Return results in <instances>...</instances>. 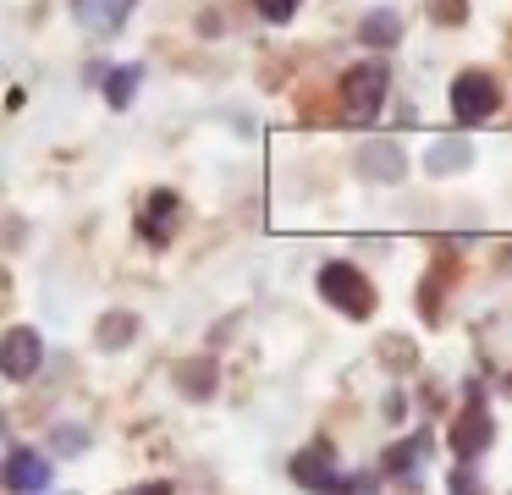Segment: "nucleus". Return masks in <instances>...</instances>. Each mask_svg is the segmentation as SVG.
Instances as JSON below:
<instances>
[{
	"instance_id": "nucleus-1",
	"label": "nucleus",
	"mask_w": 512,
	"mask_h": 495,
	"mask_svg": "<svg viewBox=\"0 0 512 495\" xmlns=\"http://www.w3.org/2000/svg\"><path fill=\"white\" fill-rule=\"evenodd\" d=\"M320 297L336 308V314H347V319L375 314V286H369V275L353 270V264H342V259L320 270Z\"/></svg>"
},
{
	"instance_id": "nucleus-2",
	"label": "nucleus",
	"mask_w": 512,
	"mask_h": 495,
	"mask_svg": "<svg viewBox=\"0 0 512 495\" xmlns=\"http://www.w3.org/2000/svg\"><path fill=\"white\" fill-rule=\"evenodd\" d=\"M391 88V72L380 61H358L353 72H342V105H347V121L353 127H369L380 116V99Z\"/></svg>"
},
{
	"instance_id": "nucleus-3",
	"label": "nucleus",
	"mask_w": 512,
	"mask_h": 495,
	"mask_svg": "<svg viewBox=\"0 0 512 495\" xmlns=\"http://www.w3.org/2000/svg\"><path fill=\"white\" fill-rule=\"evenodd\" d=\"M496 110H501V83L490 72H463L452 83V116L457 121L474 127V121H490Z\"/></svg>"
},
{
	"instance_id": "nucleus-4",
	"label": "nucleus",
	"mask_w": 512,
	"mask_h": 495,
	"mask_svg": "<svg viewBox=\"0 0 512 495\" xmlns=\"http://www.w3.org/2000/svg\"><path fill=\"white\" fill-rule=\"evenodd\" d=\"M0 479H6V490L34 495V490H50V479H56V473H50V457H45V451L12 446V451H6V473H0Z\"/></svg>"
},
{
	"instance_id": "nucleus-5",
	"label": "nucleus",
	"mask_w": 512,
	"mask_h": 495,
	"mask_svg": "<svg viewBox=\"0 0 512 495\" xmlns=\"http://www.w3.org/2000/svg\"><path fill=\"white\" fill-rule=\"evenodd\" d=\"M177 220H182V198L171 193V187H160V193H149L144 215H138V231H144V237L160 248V242L177 237Z\"/></svg>"
},
{
	"instance_id": "nucleus-6",
	"label": "nucleus",
	"mask_w": 512,
	"mask_h": 495,
	"mask_svg": "<svg viewBox=\"0 0 512 495\" xmlns=\"http://www.w3.org/2000/svg\"><path fill=\"white\" fill-rule=\"evenodd\" d=\"M39 352H45V341H39L28 325H12L6 341H0V369L12 374V380H28V374L39 369Z\"/></svg>"
},
{
	"instance_id": "nucleus-7",
	"label": "nucleus",
	"mask_w": 512,
	"mask_h": 495,
	"mask_svg": "<svg viewBox=\"0 0 512 495\" xmlns=\"http://www.w3.org/2000/svg\"><path fill=\"white\" fill-rule=\"evenodd\" d=\"M490 435H496V429H490V413H485V402L474 396V402L463 407V418L452 424V435H446V440H452V451L468 462V457H479V451L490 446Z\"/></svg>"
},
{
	"instance_id": "nucleus-8",
	"label": "nucleus",
	"mask_w": 512,
	"mask_h": 495,
	"mask_svg": "<svg viewBox=\"0 0 512 495\" xmlns=\"http://www.w3.org/2000/svg\"><path fill=\"white\" fill-rule=\"evenodd\" d=\"M292 479L303 484V490H336V468H331V446L325 440H314L309 451H298V462H292Z\"/></svg>"
},
{
	"instance_id": "nucleus-9",
	"label": "nucleus",
	"mask_w": 512,
	"mask_h": 495,
	"mask_svg": "<svg viewBox=\"0 0 512 495\" xmlns=\"http://www.w3.org/2000/svg\"><path fill=\"white\" fill-rule=\"evenodd\" d=\"M353 165L369 176V182H402V171H408V160H402L397 143H364Z\"/></svg>"
},
{
	"instance_id": "nucleus-10",
	"label": "nucleus",
	"mask_w": 512,
	"mask_h": 495,
	"mask_svg": "<svg viewBox=\"0 0 512 495\" xmlns=\"http://www.w3.org/2000/svg\"><path fill=\"white\" fill-rule=\"evenodd\" d=\"M72 11H78V22H83L89 33H105V39H111V33L127 22L133 0H72Z\"/></svg>"
},
{
	"instance_id": "nucleus-11",
	"label": "nucleus",
	"mask_w": 512,
	"mask_h": 495,
	"mask_svg": "<svg viewBox=\"0 0 512 495\" xmlns=\"http://www.w3.org/2000/svg\"><path fill=\"white\" fill-rule=\"evenodd\" d=\"M468 160H474V143H468V138H435V143H430V154H424V165H430L435 176L463 171Z\"/></svg>"
},
{
	"instance_id": "nucleus-12",
	"label": "nucleus",
	"mask_w": 512,
	"mask_h": 495,
	"mask_svg": "<svg viewBox=\"0 0 512 495\" xmlns=\"http://www.w3.org/2000/svg\"><path fill=\"white\" fill-rule=\"evenodd\" d=\"M358 33H364L369 44H397V39H402V17H397V6H375L364 22H358Z\"/></svg>"
},
{
	"instance_id": "nucleus-13",
	"label": "nucleus",
	"mask_w": 512,
	"mask_h": 495,
	"mask_svg": "<svg viewBox=\"0 0 512 495\" xmlns=\"http://www.w3.org/2000/svg\"><path fill=\"white\" fill-rule=\"evenodd\" d=\"M138 77H144L138 66H116V72L105 77V99H111L116 110H127V105H133V94H138Z\"/></svg>"
},
{
	"instance_id": "nucleus-14",
	"label": "nucleus",
	"mask_w": 512,
	"mask_h": 495,
	"mask_svg": "<svg viewBox=\"0 0 512 495\" xmlns=\"http://www.w3.org/2000/svg\"><path fill=\"white\" fill-rule=\"evenodd\" d=\"M210 380H215V363L210 358H204V363H182V369H177V385L193 396V402H204V396H210Z\"/></svg>"
},
{
	"instance_id": "nucleus-15",
	"label": "nucleus",
	"mask_w": 512,
	"mask_h": 495,
	"mask_svg": "<svg viewBox=\"0 0 512 495\" xmlns=\"http://www.w3.org/2000/svg\"><path fill=\"white\" fill-rule=\"evenodd\" d=\"M424 446H430L424 435H419V440H408V446H391V451H386V473H408L413 462L424 457Z\"/></svg>"
},
{
	"instance_id": "nucleus-16",
	"label": "nucleus",
	"mask_w": 512,
	"mask_h": 495,
	"mask_svg": "<svg viewBox=\"0 0 512 495\" xmlns=\"http://www.w3.org/2000/svg\"><path fill=\"white\" fill-rule=\"evenodd\" d=\"M430 17L446 22V28H457V22L468 17V0H430Z\"/></svg>"
},
{
	"instance_id": "nucleus-17",
	"label": "nucleus",
	"mask_w": 512,
	"mask_h": 495,
	"mask_svg": "<svg viewBox=\"0 0 512 495\" xmlns=\"http://www.w3.org/2000/svg\"><path fill=\"white\" fill-rule=\"evenodd\" d=\"M133 319H127V314H111V319H105V325H100V341H105V347H122V336H133Z\"/></svg>"
},
{
	"instance_id": "nucleus-18",
	"label": "nucleus",
	"mask_w": 512,
	"mask_h": 495,
	"mask_svg": "<svg viewBox=\"0 0 512 495\" xmlns=\"http://www.w3.org/2000/svg\"><path fill=\"white\" fill-rule=\"evenodd\" d=\"M254 6H259V17H265V22H292V11H298L303 0H254Z\"/></svg>"
},
{
	"instance_id": "nucleus-19",
	"label": "nucleus",
	"mask_w": 512,
	"mask_h": 495,
	"mask_svg": "<svg viewBox=\"0 0 512 495\" xmlns=\"http://www.w3.org/2000/svg\"><path fill=\"white\" fill-rule=\"evenodd\" d=\"M474 484H479L474 468H457V473H452V490H474Z\"/></svg>"
},
{
	"instance_id": "nucleus-20",
	"label": "nucleus",
	"mask_w": 512,
	"mask_h": 495,
	"mask_svg": "<svg viewBox=\"0 0 512 495\" xmlns=\"http://www.w3.org/2000/svg\"><path fill=\"white\" fill-rule=\"evenodd\" d=\"M78 446H83V435L67 424V429H61V451H78Z\"/></svg>"
}]
</instances>
